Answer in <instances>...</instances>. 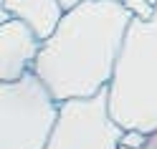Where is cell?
<instances>
[{
    "mask_svg": "<svg viewBox=\"0 0 157 149\" xmlns=\"http://www.w3.org/2000/svg\"><path fill=\"white\" fill-rule=\"evenodd\" d=\"M132 18L122 0H84L68 8L43 41L33 73L58 104L99 94L112 84Z\"/></svg>",
    "mask_w": 157,
    "mask_h": 149,
    "instance_id": "cell-1",
    "label": "cell"
},
{
    "mask_svg": "<svg viewBox=\"0 0 157 149\" xmlns=\"http://www.w3.org/2000/svg\"><path fill=\"white\" fill-rule=\"evenodd\" d=\"M109 111L124 129L157 132V3L152 18H132L109 84Z\"/></svg>",
    "mask_w": 157,
    "mask_h": 149,
    "instance_id": "cell-2",
    "label": "cell"
},
{
    "mask_svg": "<svg viewBox=\"0 0 157 149\" xmlns=\"http://www.w3.org/2000/svg\"><path fill=\"white\" fill-rule=\"evenodd\" d=\"M61 104L36 73L0 81V149H46Z\"/></svg>",
    "mask_w": 157,
    "mask_h": 149,
    "instance_id": "cell-3",
    "label": "cell"
},
{
    "mask_svg": "<svg viewBox=\"0 0 157 149\" xmlns=\"http://www.w3.org/2000/svg\"><path fill=\"white\" fill-rule=\"evenodd\" d=\"M124 126L109 111V86L94 96L61 101L46 149H122Z\"/></svg>",
    "mask_w": 157,
    "mask_h": 149,
    "instance_id": "cell-4",
    "label": "cell"
},
{
    "mask_svg": "<svg viewBox=\"0 0 157 149\" xmlns=\"http://www.w3.org/2000/svg\"><path fill=\"white\" fill-rule=\"evenodd\" d=\"M43 41L18 18L0 20V81H18L33 73Z\"/></svg>",
    "mask_w": 157,
    "mask_h": 149,
    "instance_id": "cell-5",
    "label": "cell"
},
{
    "mask_svg": "<svg viewBox=\"0 0 157 149\" xmlns=\"http://www.w3.org/2000/svg\"><path fill=\"white\" fill-rule=\"evenodd\" d=\"M66 8L58 0H0V20L18 18L36 31V35L46 41L58 28Z\"/></svg>",
    "mask_w": 157,
    "mask_h": 149,
    "instance_id": "cell-6",
    "label": "cell"
},
{
    "mask_svg": "<svg viewBox=\"0 0 157 149\" xmlns=\"http://www.w3.org/2000/svg\"><path fill=\"white\" fill-rule=\"evenodd\" d=\"M124 3V8L127 10H129L134 18H152L155 15V3L152 0H122Z\"/></svg>",
    "mask_w": 157,
    "mask_h": 149,
    "instance_id": "cell-7",
    "label": "cell"
},
{
    "mask_svg": "<svg viewBox=\"0 0 157 149\" xmlns=\"http://www.w3.org/2000/svg\"><path fill=\"white\" fill-rule=\"evenodd\" d=\"M147 136H150V134L140 132V129H124L122 147H124V149H142V147L147 144Z\"/></svg>",
    "mask_w": 157,
    "mask_h": 149,
    "instance_id": "cell-8",
    "label": "cell"
},
{
    "mask_svg": "<svg viewBox=\"0 0 157 149\" xmlns=\"http://www.w3.org/2000/svg\"><path fill=\"white\" fill-rule=\"evenodd\" d=\"M142 149H157V132H152L150 136H147V144Z\"/></svg>",
    "mask_w": 157,
    "mask_h": 149,
    "instance_id": "cell-9",
    "label": "cell"
},
{
    "mask_svg": "<svg viewBox=\"0 0 157 149\" xmlns=\"http://www.w3.org/2000/svg\"><path fill=\"white\" fill-rule=\"evenodd\" d=\"M58 3H61L66 10H68V8H74V5H78V3H84V0H58Z\"/></svg>",
    "mask_w": 157,
    "mask_h": 149,
    "instance_id": "cell-10",
    "label": "cell"
},
{
    "mask_svg": "<svg viewBox=\"0 0 157 149\" xmlns=\"http://www.w3.org/2000/svg\"><path fill=\"white\" fill-rule=\"evenodd\" d=\"M152 3H157V0H152Z\"/></svg>",
    "mask_w": 157,
    "mask_h": 149,
    "instance_id": "cell-11",
    "label": "cell"
},
{
    "mask_svg": "<svg viewBox=\"0 0 157 149\" xmlns=\"http://www.w3.org/2000/svg\"><path fill=\"white\" fill-rule=\"evenodd\" d=\"M122 149H124V147H122Z\"/></svg>",
    "mask_w": 157,
    "mask_h": 149,
    "instance_id": "cell-12",
    "label": "cell"
}]
</instances>
